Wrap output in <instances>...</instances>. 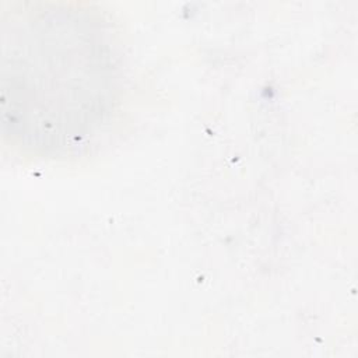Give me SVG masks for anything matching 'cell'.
Listing matches in <instances>:
<instances>
[{
    "instance_id": "6da1fadb",
    "label": "cell",
    "mask_w": 358,
    "mask_h": 358,
    "mask_svg": "<svg viewBox=\"0 0 358 358\" xmlns=\"http://www.w3.org/2000/svg\"><path fill=\"white\" fill-rule=\"evenodd\" d=\"M4 34L1 110L6 133L32 147H60L84 137L112 92V57L103 38L45 34L43 13Z\"/></svg>"
}]
</instances>
